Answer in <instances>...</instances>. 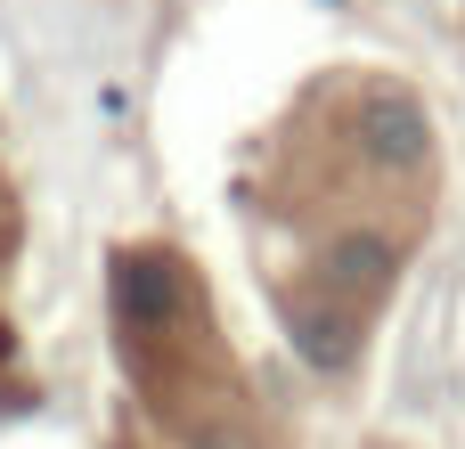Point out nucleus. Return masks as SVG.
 Listing matches in <instances>:
<instances>
[{
	"label": "nucleus",
	"instance_id": "1",
	"mask_svg": "<svg viewBox=\"0 0 465 449\" xmlns=\"http://www.w3.org/2000/svg\"><path fill=\"white\" fill-rule=\"evenodd\" d=\"M360 147H368L376 164H425V155H433V131H425V115H417L409 90H376V98L360 106Z\"/></svg>",
	"mask_w": 465,
	"mask_h": 449
},
{
	"label": "nucleus",
	"instance_id": "2",
	"mask_svg": "<svg viewBox=\"0 0 465 449\" xmlns=\"http://www.w3.org/2000/svg\"><path fill=\"white\" fill-rule=\"evenodd\" d=\"M188 449H262V434H253V425H204Z\"/></svg>",
	"mask_w": 465,
	"mask_h": 449
}]
</instances>
